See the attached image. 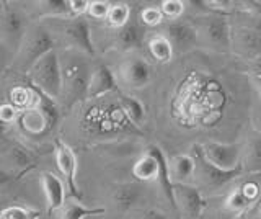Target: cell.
I'll use <instances>...</instances> for the list:
<instances>
[{
	"instance_id": "cell-1",
	"label": "cell",
	"mask_w": 261,
	"mask_h": 219,
	"mask_svg": "<svg viewBox=\"0 0 261 219\" xmlns=\"http://www.w3.org/2000/svg\"><path fill=\"white\" fill-rule=\"evenodd\" d=\"M90 56L77 50L65 47L61 53L62 66V96L61 107L70 110L73 105L88 99L90 80H92L93 67L90 62Z\"/></svg>"
},
{
	"instance_id": "cell-2",
	"label": "cell",
	"mask_w": 261,
	"mask_h": 219,
	"mask_svg": "<svg viewBox=\"0 0 261 219\" xmlns=\"http://www.w3.org/2000/svg\"><path fill=\"white\" fill-rule=\"evenodd\" d=\"M191 20L198 31V46L214 53L232 51V20L228 15L206 10Z\"/></svg>"
},
{
	"instance_id": "cell-3",
	"label": "cell",
	"mask_w": 261,
	"mask_h": 219,
	"mask_svg": "<svg viewBox=\"0 0 261 219\" xmlns=\"http://www.w3.org/2000/svg\"><path fill=\"white\" fill-rule=\"evenodd\" d=\"M31 23L27 12L20 7L5 0L0 2V43L4 53L13 56V59L16 58Z\"/></svg>"
},
{
	"instance_id": "cell-4",
	"label": "cell",
	"mask_w": 261,
	"mask_h": 219,
	"mask_svg": "<svg viewBox=\"0 0 261 219\" xmlns=\"http://www.w3.org/2000/svg\"><path fill=\"white\" fill-rule=\"evenodd\" d=\"M56 46L57 43L53 31L46 25H43V23L33 21L27 36H24V41L20 47V51L15 58L16 66L21 69V72H27L28 74L30 69L41 58H44L46 54L57 50Z\"/></svg>"
},
{
	"instance_id": "cell-5",
	"label": "cell",
	"mask_w": 261,
	"mask_h": 219,
	"mask_svg": "<svg viewBox=\"0 0 261 219\" xmlns=\"http://www.w3.org/2000/svg\"><path fill=\"white\" fill-rule=\"evenodd\" d=\"M30 85L49 95L51 99L61 103L62 96V66H61V51L54 50L44 58H41L28 72Z\"/></svg>"
},
{
	"instance_id": "cell-6",
	"label": "cell",
	"mask_w": 261,
	"mask_h": 219,
	"mask_svg": "<svg viewBox=\"0 0 261 219\" xmlns=\"http://www.w3.org/2000/svg\"><path fill=\"white\" fill-rule=\"evenodd\" d=\"M0 156H2V170H0L2 188H7L8 183L20 180L36 167L35 154L18 141H4Z\"/></svg>"
},
{
	"instance_id": "cell-7",
	"label": "cell",
	"mask_w": 261,
	"mask_h": 219,
	"mask_svg": "<svg viewBox=\"0 0 261 219\" xmlns=\"http://www.w3.org/2000/svg\"><path fill=\"white\" fill-rule=\"evenodd\" d=\"M232 53L243 59H261V33L253 27L247 12L237 10L232 17Z\"/></svg>"
},
{
	"instance_id": "cell-8",
	"label": "cell",
	"mask_w": 261,
	"mask_h": 219,
	"mask_svg": "<svg viewBox=\"0 0 261 219\" xmlns=\"http://www.w3.org/2000/svg\"><path fill=\"white\" fill-rule=\"evenodd\" d=\"M191 154L196 159V180L194 182H196V186H199V188L216 191L222 188V186H225L228 182H232L235 178L243 175L242 165L235 170H222L212 164V162H209L207 157L204 156L201 144H193Z\"/></svg>"
},
{
	"instance_id": "cell-9",
	"label": "cell",
	"mask_w": 261,
	"mask_h": 219,
	"mask_svg": "<svg viewBox=\"0 0 261 219\" xmlns=\"http://www.w3.org/2000/svg\"><path fill=\"white\" fill-rule=\"evenodd\" d=\"M118 80L129 90H141L152 82V67L147 59L129 54L118 67Z\"/></svg>"
},
{
	"instance_id": "cell-10",
	"label": "cell",
	"mask_w": 261,
	"mask_h": 219,
	"mask_svg": "<svg viewBox=\"0 0 261 219\" xmlns=\"http://www.w3.org/2000/svg\"><path fill=\"white\" fill-rule=\"evenodd\" d=\"M204 156L209 162L222 170H235L242 165L245 142H217L209 141L201 144Z\"/></svg>"
},
{
	"instance_id": "cell-11",
	"label": "cell",
	"mask_w": 261,
	"mask_h": 219,
	"mask_svg": "<svg viewBox=\"0 0 261 219\" xmlns=\"http://www.w3.org/2000/svg\"><path fill=\"white\" fill-rule=\"evenodd\" d=\"M62 38L70 50H77L90 56V58H93L96 53L92 38V28H90V23L85 17H73L64 20Z\"/></svg>"
},
{
	"instance_id": "cell-12",
	"label": "cell",
	"mask_w": 261,
	"mask_h": 219,
	"mask_svg": "<svg viewBox=\"0 0 261 219\" xmlns=\"http://www.w3.org/2000/svg\"><path fill=\"white\" fill-rule=\"evenodd\" d=\"M54 157H56V164L59 172L64 178L65 185L70 191V194L75 200H82L84 193H82L79 182H77V170H79V160L75 152L72 151L70 145L57 139L54 142Z\"/></svg>"
},
{
	"instance_id": "cell-13",
	"label": "cell",
	"mask_w": 261,
	"mask_h": 219,
	"mask_svg": "<svg viewBox=\"0 0 261 219\" xmlns=\"http://www.w3.org/2000/svg\"><path fill=\"white\" fill-rule=\"evenodd\" d=\"M162 35L168 38V41L175 47L176 53H186L193 50L194 46H198V31H196L193 20L179 18L168 21L163 27Z\"/></svg>"
},
{
	"instance_id": "cell-14",
	"label": "cell",
	"mask_w": 261,
	"mask_h": 219,
	"mask_svg": "<svg viewBox=\"0 0 261 219\" xmlns=\"http://www.w3.org/2000/svg\"><path fill=\"white\" fill-rule=\"evenodd\" d=\"M175 201L176 211L186 219H199L206 209V200L196 185H175Z\"/></svg>"
},
{
	"instance_id": "cell-15",
	"label": "cell",
	"mask_w": 261,
	"mask_h": 219,
	"mask_svg": "<svg viewBox=\"0 0 261 219\" xmlns=\"http://www.w3.org/2000/svg\"><path fill=\"white\" fill-rule=\"evenodd\" d=\"M145 41V27L141 23V20L130 18V21L126 27H122L119 30H116L114 33V39H113V46L114 50H118L121 53H130L139 50Z\"/></svg>"
},
{
	"instance_id": "cell-16",
	"label": "cell",
	"mask_w": 261,
	"mask_h": 219,
	"mask_svg": "<svg viewBox=\"0 0 261 219\" xmlns=\"http://www.w3.org/2000/svg\"><path fill=\"white\" fill-rule=\"evenodd\" d=\"M142 194V190L136 182L118 183L111 186L110 190V205L114 211V214L126 216L134 205L139 201Z\"/></svg>"
},
{
	"instance_id": "cell-17",
	"label": "cell",
	"mask_w": 261,
	"mask_h": 219,
	"mask_svg": "<svg viewBox=\"0 0 261 219\" xmlns=\"http://www.w3.org/2000/svg\"><path fill=\"white\" fill-rule=\"evenodd\" d=\"M41 186H43L49 213L61 211L65 206V186H67L64 178L54 172H43L41 174Z\"/></svg>"
},
{
	"instance_id": "cell-18",
	"label": "cell",
	"mask_w": 261,
	"mask_h": 219,
	"mask_svg": "<svg viewBox=\"0 0 261 219\" xmlns=\"http://www.w3.org/2000/svg\"><path fill=\"white\" fill-rule=\"evenodd\" d=\"M170 174L173 185H193L196 180V159L193 154H176L171 157Z\"/></svg>"
},
{
	"instance_id": "cell-19",
	"label": "cell",
	"mask_w": 261,
	"mask_h": 219,
	"mask_svg": "<svg viewBox=\"0 0 261 219\" xmlns=\"http://www.w3.org/2000/svg\"><path fill=\"white\" fill-rule=\"evenodd\" d=\"M118 88V79L106 64H96L93 67L92 80H90L88 99H100Z\"/></svg>"
},
{
	"instance_id": "cell-20",
	"label": "cell",
	"mask_w": 261,
	"mask_h": 219,
	"mask_svg": "<svg viewBox=\"0 0 261 219\" xmlns=\"http://www.w3.org/2000/svg\"><path fill=\"white\" fill-rule=\"evenodd\" d=\"M147 152L153 154L155 157L159 160V167H160V174H159V182H160V186L163 190V194H165V198L170 201L171 208L176 211V201H175V185L171 182V174H170V160L165 157V154L163 151L159 148L157 144H150L149 148L145 149Z\"/></svg>"
},
{
	"instance_id": "cell-21",
	"label": "cell",
	"mask_w": 261,
	"mask_h": 219,
	"mask_svg": "<svg viewBox=\"0 0 261 219\" xmlns=\"http://www.w3.org/2000/svg\"><path fill=\"white\" fill-rule=\"evenodd\" d=\"M16 123H18L20 129L27 136H43L46 133H51L49 131V125H47L46 116L41 113V110L36 107V105L28 110H23L20 113V118Z\"/></svg>"
},
{
	"instance_id": "cell-22",
	"label": "cell",
	"mask_w": 261,
	"mask_h": 219,
	"mask_svg": "<svg viewBox=\"0 0 261 219\" xmlns=\"http://www.w3.org/2000/svg\"><path fill=\"white\" fill-rule=\"evenodd\" d=\"M133 177L137 182H152V180H159V174H160V167H159V160L153 154L147 152L142 157H139L134 165H133Z\"/></svg>"
},
{
	"instance_id": "cell-23",
	"label": "cell",
	"mask_w": 261,
	"mask_h": 219,
	"mask_svg": "<svg viewBox=\"0 0 261 219\" xmlns=\"http://www.w3.org/2000/svg\"><path fill=\"white\" fill-rule=\"evenodd\" d=\"M242 167H243V174L253 175L261 172V134L253 136L245 142Z\"/></svg>"
},
{
	"instance_id": "cell-24",
	"label": "cell",
	"mask_w": 261,
	"mask_h": 219,
	"mask_svg": "<svg viewBox=\"0 0 261 219\" xmlns=\"http://www.w3.org/2000/svg\"><path fill=\"white\" fill-rule=\"evenodd\" d=\"M35 5L41 18H73L69 0H43V2H36Z\"/></svg>"
},
{
	"instance_id": "cell-25",
	"label": "cell",
	"mask_w": 261,
	"mask_h": 219,
	"mask_svg": "<svg viewBox=\"0 0 261 219\" xmlns=\"http://www.w3.org/2000/svg\"><path fill=\"white\" fill-rule=\"evenodd\" d=\"M147 47H149V53L152 56V59L159 64H168L173 59L175 54V47L171 46L168 41V38L165 35H153L149 41H147Z\"/></svg>"
},
{
	"instance_id": "cell-26",
	"label": "cell",
	"mask_w": 261,
	"mask_h": 219,
	"mask_svg": "<svg viewBox=\"0 0 261 219\" xmlns=\"http://www.w3.org/2000/svg\"><path fill=\"white\" fill-rule=\"evenodd\" d=\"M119 107L130 123L141 126L145 121V107L144 103L130 93H119Z\"/></svg>"
},
{
	"instance_id": "cell-27",
	"label": "cell",
	"mask_w": 261,
	"mask_h": 219,
	"mask_svg": "<svg viewBox=\"0 0 261 219\" xmlns=\"http://www.w3.org/2000/svg\"><path fill=\"white\" fill-rule=\"evenodd\" d=\"M105 208H87L79 201H70L65 203V206L61 209V219H85L90 216L105 214Z\"/></svg>"
},
{
	"instance_id": "cell-28",
	"label": "cell",
	"mask_w": 261,
	"mask_h": 219,
	"mask_svg": "<svg viewBox=\"0 0 261 219\" xmlns=\"http://www.w3.org/2000/svg\"><path fill=\"white\" fill-rule=\"evenodd\" d=\"M8 96H10V103L13 105V107L18 108L20 111L35 107V103H36V93L30 85L13 87Z\"/></svg>"
},
{
	"instance_id": "cell-29",
	"label": "cell",
	"mask_w": 261,
	"mask_h": 219,
	"mask_svg": "<svg viewBox=\"0 0 261 219\" xmlns=\"http://www.w3.org/2000/svg\"><path fill=\"white\" fill-rule=\"evenodd\" d=\"M251 206H253L251 201L245 197L240 186H237L232 191H228V194L225 197V208L237 216H243Z\"/></svg>"
},
{
	"instance_id": "cell-30",
	"label": "cell",
	"mask_w": 261,
	"mask_h": 219,
	"mask_svg": "<svg viewBox=\"0 0 261 219\" xmlns=\"http://www.w3.org/2000/svg\"><path fill=\"white\" fill-rule=\"evenodd\" d=\"M133 18V9L126 2H116L111 5L110 17H108V25L114 30H119L126 27Z\"/></svg>"
},
{
	"instance_id": "cell-31",
	"label": "cell",
	"mask_w": 261,
	"mask_h": 219,
	"mask_svg": "<svg viewBox=\"0 0 261 219\" xmlns=\"http://www.w3.org/2000/svg\"><path fill=\"white\" fill-rule=\"evenodd\" d=\"M41 211L31 209L21 205H12L5 206L0 213V219H39Z\"/></svg>"
},
{
	"instance_id": "cell-32",
	"label": "cell",
	"mask_w": 261,
	"mask_h": 219,
	"mask_svg": "<svg viewBox=\"0 0 261 219\" xmlns=\"http://www.w3.org/2000/svg\"><path fill=\"white\" fill-rule=\"evenodd\" d=\"M139 20H141L144 27L152 28V27L162 25L163 20H165V15H163L160 5H147L141 10V13H139Z\"/></svg>"
},
{
	"instance_id": "cell-33",
	"label": "cell",
	"mask_w": 261,
	"mask_h": 219,
	"mask_svg": "<svg viewBox=\"0 0 261 219\" xmlns=\"http://www.w3.org/2000/svg\"><path fill=\"white\" fill-rule=\"evenodd\" d=\"M160 9L163 15H165V20L173 21V20L183 18L186 4L181 2V0H163V2H160Z\"/></svg>"
},
{
	"instance_id": "cell-34",
	"label": "cell",
	"mask_w": 261,
	"mask_h": 219,
	"mask_svg": "<svg viewBox=\"0 0 261 219\" xmlns=\"http://www.w3.org/2000/svg\"><path fill=\"white\" fill-rule=\"evenodd\" d=\"M111 5H113L111 2H105V0H90L87 17L96 21H103V20L108 21Z\"/></svg>"
},
{
	"instance_id": "cell-35",
	"label": "cell",
	"mask_w": 261,
	"mask_h": 219,
	"mask_svg": "<svg viewBox=\"0 0 261 219\" xmlns=\"http://www.w3.org/2000/svg\"><path fill=\"white\" fill-rule=\"evenodd\" d=\"M20 113L21 111L16 107H13L10 102H4L2 107H0V121L4 125H12L15 121H18Z\"/></svg>"
},
{
	"instance_id": "cell-36",
	"label": "cell",
	"mask_w": 261,
	"mask_h": 219,
	"mask_svg": "<svg viewBox=\"0 0 261 219\" xmlns=\"http://www.w3.org/2000/svg\"><path fill=\"white\" fill-rule=\"evenodd\" d=\"M240 188H242L245 197L251 201V205H255V203L261 201V185L256 180L245 182L243 185H240Z\"/></svg>"
},
{
	"instance_id": "cell-37",
	"label": "cell",
	"mask_w": 261,
	"mask_h": 219,
	"mask_svg": "<svg viewBox=\"0 0 261 219\" xmlns=\"http://www.w3.org/2000/svg\"><path fill=\"white\" fill-rule=\"evenodd\" d=\"M133 219H170L165 211L157 208H144L133 213Z\"/></svg>"
},
{
	"instance_id": "cell-38",
	"label": "cell",
	"mask_w": 261,
	"mask_h": 219,
	"mask_svg": "<svg viewBox=\"0 0 261 219\" xmlns=\"http://www.w3.org/2000/svg\"><path fill=\"white\" fill-rule=\"evenodd\" d=\"M69 4L73 17H84L88 12L90 0H69Z\"/></svg>"
},
{
	"instance_id": "cell-39",
	"label": "cell",
	"mask_w": 261,
	"mask_h": 219,
	"mask_svg": "<svg viewBox=\"0 0 261 219\" xmlns=\"http://www.w3.org/2000/svg\"><path fill=\"white\" fill-rule=\"evenodd\" d=\"M240 9L248 12L255 18L261 20V0H248V2H240Z\"/></svg>"
},
{
	"instance_id": "cell-40",
	"label": "cell",
	"mask_w": 261,
	"mask_h": 219,
	"mask_svg": "<svg viewBox=\"0 0 261 219\" xmlns=\"http://www.w3.org/2000/svg\"><path fill=\"white\" fill-rule=\"evenodd\" d=\"M250 80H251V85L255 87V90L258 92L259 99H261V74H253L250 77Z\"/></svg>"
},
{
	"instance_id": "cell-41",
	"label": "cell",
	"mask_w": 261,
	"mask_h": 219,
	"mask_svg": "<svg viewBox=\"0 0 261 219\" xmlns=\"http://www.w3.org/2000/svg\"><path fill=\"white\" fill-rule=\"evenodd\" d=\"M259 216H261V205H259Z\"/></svg>"
}]
</instances>
